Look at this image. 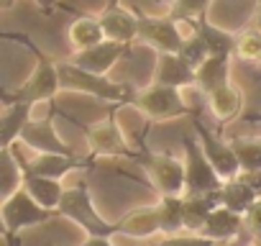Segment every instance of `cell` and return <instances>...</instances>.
<instances>
[{"label": "cell", "instance_id": "31", "mask_svg": "<svg viewBox=\"0 0 261 246\" xmlns=\"http://www.w3.org/2000/svg\"><path fill=\"white\" fill-rule=\"evenodd\" d=\"M177 54H179V57H182V59H185V62L192 67V69H197V67H200V64H202V62L210 57V54H207L205 41H202L197 34H192L190 39H185V41H182V49H179Z\"/></svg>", "mask_w": 261, "mask_h": 246}, {"label": "cell", "instance_id": "30", "mask_svg": "<svg viewBox=\"0 0 261 246\" xmlns=\"http://www.w3.org/2000/svg\"><path fill=\"white\" fill-rule=\"evenodd\" d=\"M210 6V0H172V8H169V18L177 23H190L200 16H205Z\"/></svg>", "mask_w": 261, "mask_h": 246}, {"label": "cell", "instance_id": "34", "mask_svg": "<svg viewBox=\"0 0 261 246\" xmlns=\"http://www.w3.org/2000/svg\"><path fill=\"white\" fill-rule=\"evenodd\" d=\"M34 3L39 6V11H41L44 16H51V13H54V8L59 6V0H34Z\"/></svg>", "mask_w": 261, "mask_h": 246}, {"label": "cell", "instance_id": "40", "mask_svg": "<svg viewBox=\"0 0 261 246\" xmlns=\"http://www.w3.org/2000/svg\"><path fill=\"white\" fill-rule=\"evenodd\" d=\"M0 236L6 238V223H3V218H0Z\"/></svg>", "mask_w": 261, "mask_h": 246}, {"label": "cell", "instance_id": "20", "mask_svg": "<svg viewBox=\"0 0 261 246\" xmlns=\"http://www.w3.org/2000/svg\"><path fill=\"white\" fill-rule=\"evenodd\" d=\"M21 187L29 192V198H31L34 203H39L41 208L57 213L59 198H62V192H64V187H62L59 180H49V177H39V175L23 172V185H21Z\"/></svg>", "mask_w": 261, "mask_h": 246}, {"label": "cell", "instance_id": "18", "mask_svg": "<svg viewBox=\"0 0 261 246\" xmlns=\"http://www.w3.org/2000/svg\"><path fill=\"white\" fill-rule=\"evenodd\" d=\"M230 82V57L228 54H215L207 57L197 69H195V87H200L205 95L228 85Z\"/></svg>", "mask_w": 261, "mask_h": 246}, {"label": "cell", "instance_id": "29", "mask_svg": "<svg viewBox=\"0 0 261 246\" xmlns=\"http://www.w3.org/2000/svg\"><path fill=\"white\" fill-rule=\"evenodd\" d=\"M236 57L246 59V62H258L261 64V31L258 29H246L236 36V49H233Z\"/></svg>", "mask_w": 261, "mask_h": 246}, {"label": "cell", "instance_id": "23", "mask_svg": "<svg viewBox=\"0 0 261 246\" xmlns=\"http://www.w3.org/2000/svg\"><path fill=\"white\" fill-rule=\"evenodd\" d=\"M190 26H192L195 34L205 41L210 57H215V54H228V57H233V49H236V34H228V31L213 26L210 21H205V16L190 21Z\"/></svg>", "mask_w": 261, "mask_h": 246}, {"label": "cell", "instance_id": "9", "mask_svg": "<svg viewBox=\"0 0 261 246\" xmlns=\"http://www.w3.org/2000/svg\"><path fill=\"white\" fill-rule=\"evenodd\" d=\"M192 131H195V139L200 141L202 146V154L207 157L210 167L218 172V177L225 182V180H233L241 175V167H238V159L230 149L228 141H223L218 134H213L210 129H205V123L202 120H192Z\"/></svg>", "mask_w": 261, "mask_h": 246}, {"label": "cell", "instance_id": "6", "mask_svg": "<svg viewBox=\"0 0 261 246\" xmlns=\"http://www.w3.org/2000/svg\"><path fill=\"white\" fill-rule=\"evenodd\" d=\"M185 192L182 195H210L218 192L223 180L210 167L207 157L202 154V146L195 136H185Z\"/></svg>", "mask_w": 261, "mask_h": 246}, {"label": "cell", "instance_id": "7", "mask_svg": "<svg viewBox=\"0 0 261 246\" xmlns=\"http://www.w3.org/2000/svg\"><path fill=\"white\" fill-rule=\"evenodd\" d=\"M130 105L139 108L149 120H174L190 115V105L185 103L182 92L177 87H164V85H151L136 92Z\"/></svg>", "mask_w": 261, "mask_h": 246}, {"label": "cell", "instance_id": "1", "mask_svg": "<svg viewBox=\"0 0 261 246\" xmlns=\"http://www.w3.org/2000/svg\"><path fill=\"white\" fill-rule=\"evenodd\" d=\"M18 41H23L31 54L36 57V64H34V72L29 75V80L18 87V90H0V100L6 105H16V103H26V105H36V103H46V100H54V95L59 92V72H57V62L41 52L26 34H13Z\"/></svg>", "mask_w": 261, "mask_h": 246}, {"label": "cell", "instance_id": "28", "mask_svg": "<svg viewBox=\"0 0 261 246\" xmlns=\"http://www.w3.org/2000/svg\"><path fill=\"white\" fill-rule=\"evenodd\" d=\"M241 172H261V139H230L228 141Z\"/></svg>", "mask_w": 261, "mask_h": 246}, {"label": "cell", "instance_id": "12", "mask_svg": "<svg viewBox=\"0 0 261 246\" xmlns=\"http://www.w3.org/2000/svg\"><path fill=\"white\" fill-rule=\"evenodd\" d=\"M29 149H34L36 154H64V157H72L74 152L62 141V136L57 134V126L51 118H44V120H29L23 131H21V139Z\"/></svg>", "mask_w": 261, "mask_h": 246}, {"label": "cell", "instance_id": "5", "mask_svg": "<svg viewBox=\"0 0 261 246\" xmlns=\"http://www.w3.org/2000/svg\"><path fill=\"white\" fill-rule=\"evenodd\" d=\"M136 159L146 169V175L159 195H182L185 192V162L182 159H177L172 154L149 152L146 146L136 149Z\"/></svg>", "mask_w": 261, "mask_h": 246}, {"label": "cell", "instance_id": "19", "mask_svg": "<svg viewBox=\"0 0 261 246\" xmlns=\"http://www.w3.org/2000/svg\"><path fill=\"white\" fill-rule=\"evenodd\" d=\"M218 192L210 195H182V223L185 233H200L207 215L218 208Z\"/></svg>", "mask_w": 261, "mask_h": 246}, {"label": "cell", "instance_id": "13", "mask_svg": "<svg viewBox=\"0 0 261 246\" xmlns=\"http://www.w3.org/2000/svg\"><path fill=\"white\" fill-rule=\"evenodd\" d=\"M100 26H102V36L108 41H120V44H134L139 39V16H134L128 8L115 6V8H105L97 16Z\"/></svg>", "mask_w": 261, "mask_h": 246}, {"label": "cell", "instance_id": "8", "mask_svg": "<svg viewBox=\"0 0 261 246\" xmlns=\"http://www.w3.org/2000/svg\"><path fill=\"white\" fill-rule=\"evenodd\" d=\"M115 108L118 105H110V118L102 120V123H95V126H87L85 129V136H87V144H90V152L92 157H123V159H136V149H130V144L125 141L120 126L115 123Z\"/></svg>", "mask_w": 261, "mask_h": 246}, {"label": "cell", "instance_id": "22", "mask_svg": "<svg viewBox=\"0 0 261 246\" xmlns=\"http://www.w3.org/2000/svg\"><path fill=\"white\" fill-rule=\"evenodd\" d=\"M31 110L34 105H26V103L8 105V110L0 115V149H11L21 139L23 126L31 120Z\"/></svg>", "mask_w": 261, "mask_h": 246}, {"label": "cell", "instance_id": "43", "mask_svg": "<svg viewBox=\"0 0 261 246\" xmlns=\"http://www.w3.org/2000/svg\"><path fill=\"white\" fill-rule=\"evenodd\" d=\"M248 246H256V243H248Z\"/></svg>", "mask_w": 261, "mask_h": 246}, {"label": "cell", "instance_id": "2", "mask_svg": "<svg viewBox=\"0 0 261 246\" xmlns=\"http://www.w3.org/2000/svg\"><path fill=\"white\" fill-rule=\"evenodd\" d=\"M57 72H59V90H72V92H82L113 105H130L136 97L134 87L123 85V82H113L108 80V75H92L80 69L72 62H57Z\"/></svg>", "mask_w": 261, "mask_h": 246}, {"label": "cell", "instance_id": "25", "mask_svg": "<svg viewBox=\"0 0 261 246\" xmlns=\"http://www.w3.org/2000/svg\"><path fill=\"white\" fill-rule=\"evenodd\" d=\"M69 41L74 46V52H82V49H90L100 41H105L102 36V26L97 21V16H77L72 23H69Z\"/></svg>", "mask_w": 261, "mask_h": 246}, {"label": "cell", "instance_id": "42", "mask_svg": "<svg viewBox=\"0 0 261 246\" xmlns=\"http://www.w3.org/2000/svg\"><path fill=\"white\" fill-rule=\"evenodd\" d=\"M253 243H256V246H261V238H256V241H253Z\"/></svg>", "mask_w": 261, "mask_h": 246}, {"label": "cell", "instance_id": "33", "mask_svg": "<svg viewBox=\"0 0 261 246\" xmlns=\"http://www.w3.org/2000/svg\"><path fill=\"white\" fill-rule=\"evenodd\" d=\"M243 228H248L253 238H261V198L243 213Z\"/></svg>", "mask_w": 261, "mask_h": 246}, {"label": "cell", "instance_id": "11", "mask_svg": "<svg viewBox=\"0 0 261 246\" xmlns=\"http://www.w3.org/2000/svg\"><path fill=\"white\" fill-rule=\"evenodd\" d=\"M130 46L134 44H120V41H100L90 49H82V52H74V57L69 59L72 64H77L80 69L85 72H92V75H108L115 62H120L123 57L130 54Z\"/></svg>", "mask_w": 261, "mask_h": 246}, {"label": "cell", "instance_id": "3", "mask_svg": "<svg viewBox=\"0 0 261 246\" xmlns=\"http://www.w3.org/2000/svg\"><path fill=\"white\" fill-rule=\"evenodd\" d=\"M57 215L74 220L77 226H82L87 231V236H100V238H113L115 236V223H108L92 205L87 182H80L74 187H64L59 205H57Z\"/></svg>", "mask_w": 261, "mask_h": 246}, {"label": "cell", "instance_id": "21", "mask_svg": "<svg viewBox=\"0 0 261 246\" xmlns=\"http://www.w3.org/2000/svg\"><path fill=\"white\" fill-rule=\"evenodd\" d=\"M207 105H210L213 115H215L220 123H228V120H233V118L241 115L243 95H241V90H238L233 82H228V85H223V87L207 92Z\"/></svg>", "mask_w": 261, "mask_h": 246}, {"label": "cell", "instance_id": "24", "mask_svg": "<svg viewBox=\"0 0 261 246\" xmlns=\"http://www.w3.org/2000/svg\"><path fill=\"white\" fill-rule=\"evenodd\" d=\"M256 200H258V195H256L241 177L225 180V182L220 185V190H218V203H220L223 208L238 213V215H243Z\"/></svg>", "mask_w": 261, "mask_h": 246}, {"label": "cell", "instance_id": "27", "mask_svg": "<svg viewBox=\"0 0 261 246\" xmlns=\"http://www.w3.org/2000/svg\"><path fill=\"white\" fill-rule=\"evenodd\" d=\"M23 185V169L13 149H0V205Z\"/></svg>", "mask_w": 261, "mask_h": 246}, {"label": "cell", "instance_id": "38", "mask_svg": "<svg viewBox=\"0 0 261 246\" xmlns=\"http://www.w3.org/2000/svg\"><path fill=\"white\" fill-rule=\"evenodd\" d=\"M246 120H258L261 123V113H251V115H246Z\"/></svg>", "mask_w": 261, "mask_h": 246}, {"label": "cell", "instance_id": "14", "mask_svg": "<svg viewBox=\"0 0 261 246\" xmlns=\"http://www.w3.org/2000/svg\"><path fill=\"white\" fill-rule=\"evenodd\" d=\"M16 159H18L23 172H31V175H39V177H49V180H59V182H62V177H67L69 172L82 167V159L77 154H72V157H64V154H36L31 162H23L16 154Z\"/></svg>", "mask_w": 261, "mask_h": 246}, {"label": "cell", "instance_id": "32", "mask_svg": "<svg viewBox=\"0 0 261 246\" xmlns=\"http://www.w3.org/2000/svg\"><path fill=\"white\" fill-rule=\"evenodd\" d=\"M215 241H207L197 233H177V236H162L154 246H210Z\"/></svg>", "mask_w": 261, "mask_h": 246}, {"label": "cell", "instance_id": "17", "mask_svg": "<svg viewBox=\"0 0 261 246\" xmlns=\"http://www.w3.org/2000/svg\"><path fill=\"white\" fill-rule=\"evenodd\" d=\"M159 233V215L156 205L149 208H136L125 213L115 223V236H130V238H151Z\"/></svg>", "mask_w": 261, "mask_h": 246}, {"label": "cell", "instance_id": "36", "mask_svg": "<svg viewBox=\"0 0 261 246\" xmlns=\"http://www.w3.org/2000/svg\"><path fill=\"white\" fill-rule=\"evenodd\" d=\"M253 29L261 31V0H258V11H256V18H253Z\"/></svg>", "mask_w": 261, "mask_h": 246}, {"label": "cell", "instance_id": "39", "mask_svg": "<svg viewBox=\"0 0 261 246\" xmlns=\"http://www.w3.org/2000/svg\"><path fill=\"white\" fill-rule=\"evenodd\" d=\"M115 6H120V0H108V6H105V8H115Z\"/></svg>", "mask_w": 261, "mask_h": 246}, {"label": "cell", "instance_id": "10", "mask_svg": "<svg viewBox=\"0 0 261 246\" xmlns=\"http://www.w3.org/2000/svg\"><path fill=\"white\" fill-rule=\"evenodd\" d=\"M156 49V54H177L182 49V31L179 23L169 16H139V39Z\"/></svg>", "mask_w": 261, "mask_h": 246}, {"label": "cell", "instance_id": "35", "mask_svg": "<svg viewBox=\"0 0 261 246\" xmlns=\"http://www.w3.org/2000/svg\"><path fill=\"white\" fill-rule=\"evenodd\" d=\"M82 246H113L110 238H100V236H87V241Z\"/></svg>", "mask_w": 261, "mask_h": 246}, {"label": "cell", "instance_id": "4", "mask_svg": "<svg viewBox=\"0 0 261 246\" xmlns=\"http://www.w3.org/2000/svg\"><path fill=\"white\" fill-rule=\"evenodd\" d=\"M54 215H57L54 210H46L39 203H34L23 187L16 190L3 205H0V218H3V223H6L8 246H18L21 231H26L31 226H41V223L51 220Z\"/></svg>", "mask_w": 261, "mask_h": 246}, {"label": "cell", "instance_id": "37", "mask_svg": "<svg viewBox=\"0 0 261 246\" xmlns=\"http://www.w3.org/2000/svg\"><path fill=\"white\" fill-rule=\"evenodd\" d=\"M16 6V0H0V11H11Z\"/></svg>", "mask_w": 261, "mask_h": 246}, {"label": "cell", "instance_id": "26", "mask_svg": "<svg viewBox=\"0 0 261 246\" xmlns=\"http://www.w3.org/2000/svg\"><path fill=\"white\" fill-rule=\"evenodd\" d=\"M156 215H159V233L162 236L185 233V223H182V195H162V200L156 203Z\"/></svg>", "mask_w": 261, "mask_h": 246}, {"label": "cell", "instance_id": "41", "mask_svg": "<svg viewBox=\"0 0 261 246\" xmlns=\"http://www.w3.org/2000/svg\"><path fill=\"white\" fill-rule=\"evenodd\" d=\"M233 241H225V243H210V246H230Z\"/></svg>", "mask_w": 261, "mask_h": 246}, {"label": "cell", "instance_id": "15", "mask_svg": "<svg viewBox=\"0 0 261 246\" xmlns=\"http://www.w3.org/2000/svg\"><path fill=\"white\" fill-rule=\"evenodd\" d=\"M151 85H164V87H190L195 85V69L179 57V54H156V69H154V82Z\"/></svg>", "mask_w": 261, "mask_h": 246}, {"label": "cell", "instance_id": "16", "mask_svg": "<svg viewBox=\"0 0 261 246\" xmlns=\"http://www.w3.org/2000/svg\"><path fill=\"white\" fill-rule=\"evenodd\" d=\"M241 231H243V215L218 205L207 215V220H205V226L200 228L197 236H202L207 241H215V243H225V241H233Z\"/></svg>", "mask_w": 261, "mask_h": 246}]
</instances>
